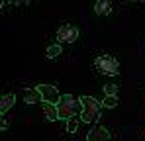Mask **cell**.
<instances>
[{
	"label": "cell",
	"instance_id": "7",
	"mask_svg": "<svg viewBox=\"0 0 145 141\" xmlns=\"http://www.w3.org/2000/svg\"><path fill=\"white\" fill-rule=\"evenodd\" d=\"M94 12L98 16H110L112 14V0H96Z\"/></svg>",
	"mask_w": 145,
	"mask_h": 141
},
{
	"label": "cell",
	"instance_id": "5",
	"mask_svg": "<svg viewBox=\"0 0 145 141\" xmlns=\"http://www.w3.org/2000/svg\"><path fill=\"white\" fill-rule=\"evenodd\" d=\"M37 90H39V94H41L43 102L59 104V100H61V94H59V90H57L55 86H51V84H37Z\"/></svg>",
	"mask_w": 145,
	"mask_h": 141
},
{
	"label": "cell",
	"instance_id": "3",
	"mask_svg": "<svg viewBox=\"0 0 145 141\" xmlns=\"http://www.w3.org/2000/svg\"><path fill=\"white\" fill-rule=\"evenodd\" d=\"M94 67H96L98 72L108 74V76H116L120 72V63L112 55H100V57H96L94 59Z\"/></svg>",
	"mask_w": 145,
	"mask_h": 141
},
{
	"label": "cell",
	"instance_id": "13",
	"mask_svg": "<svg viewBox=\"0 0 145 141\" xmlns=\"http://www.w3.org/2000/svg\"><path fill=\"white\" fill-rule=\"evenodd\" d=\"M76 129H78V119L76 118H69L67 119V131L69 133H74Z\"/></svg>",
	"mask_w": 145,
	"mask_h": 141
},
{
	"label": "cell",
	"instance_id": "9",
	"mask_svg": "<svg viewBox=\"0 0 145 141\" xmlns=\"http://www.w3.org/2000/svg\"><path fill=\"white\" fill-rule=\"evenodd\" d=\"M43 114H45V118H47L49 121L59 119V108H57V104L45 102V104H43Z\"/></svg>",
	"mask_w": 145,
	"mask_h": 141
},
{
	"label": "cell",
	"instance_id": "8",
	"mask_svg": "<svg viewBox=\"0 0 145 141\" xmlns=\"http://www.w3.org/2000/svg\"><path fill=\"white\" fill-rule=\"evenodd\" d=\"M14 102H16V96H14V94H2V96H0V116L6 114V112L14 106Z\"/></svg>",
	"mask_w": 145,
	"mask_h": 141
},
{
	"label": "cell",
	"instance_id": "15",
	"mask_svg": "<svg viewBox=\"0 0 145 141\" xmlns=\"http://www.w3.org/2000/svg\"><path fill=\"white\" fill-rule=\"evenodd\" d=\"M4 127H6V121H4V119H2V116H0V129H4Z\"/></svg>",
	"mask_w": 145,
	"mask_h": 141
},
{
	"label": "cell",
	"instance_id": "16",
	"mask_svg": "<svg viewBox=\"0 0 145 141\" xmlns=\"http://www.w3.org/2000/svg\"><path fill=\"white\" fill-rule=\"evenodd\" d=\"M10 4H24V0H10Z\"/></svg>",
	"mask_w": 145,
	"mask_h": 141
},
{
	"label": "cell",
	"instance_id": "18",
	"mask_svg": "<svg viewBox=\"0 0 145 141\" xmlns=\"http://www.w3.org/2000/svg\"><path fill=\"white\" fill-rule=\"evenodd\" d=\"M133 2H143V0H133Z\"/></svg>",
	"mask_w": 145,
	"mask_h": 141
},
{
	"label": "cell",
	"instance_id": "6",
	"mask_svg": "<svg viewBox=\"0 0 145 141\" xmlns=\"http://www.w3.org/2000/svg\"><path fill=\"white\" fill-rule=\"evenodd\" d=\"M108 139H110V131L104 125H98V123L88 131V135H86V141H108Z\"/></svg>",
	"mask_w": 145,
	"mask_h": 141
},
{
	"label": "cell",
	"instance_id": "17",
	"mask_svg": "<svg viewBox=\"0 0 145 141\" xmlns=\"http://www.w3.org/2000/svg\"><path fill=\"white\" fill-rule=\"evenodd\" d=\"M2 4H4V0H0V8H2Z\"/></svg>",
	"mask_w": 145,
	"mask_h": 141
},
{
	"label": "cell",
	"instance_id": "11",
	"mask_svg": "<svg viewBox=\"0 0 145 141\" xmlns=\"http://www.w3.org/2000/svg\"><path fill=\"white\" fill-rule=\"evenodd\" d=\"M102 106H104V108H116V106H118V96H104Z\"/></svg>",
	"mask_w": 145,
	"mask_h": 141
},
{
	"label": "cell",
	"instance_id": "4",
	"mask_svg": "<svg viewBox=\"0 0 145 141\" xmlns=\"http://www.w3.org/2000/svg\"><path fill=\"white\" fill-rule=\"evenodd\" d=\"M78 39V27L72 24H63L57 29V41L59 43H74Z\"/></svg>",
	"mask_w": 145,
	"mask_h": 141
},
{
	"label": "cell",
	"instance_id": "12",
	"mask_svg": "<svg viewBox=\"0 0 145 141\" xmlns=\"http://www.w3.org/2000/svg\"><path fill=\"white\" fill-rule=\"evenodd\" d=\"M61 55V43H55V45L47 47V57L49 59H55V57H59Z\"/></svg>",
	"mask_w": 145,
	"mask_h": 141
},
{
	"label": "cell",
	"instance_id": "10",
	"mask_svg": "<svg viewBox=\"0 0 145 141\" xmlns=\"http://www.w3.org/2000/svg\"><path fill=\"white\" fill-rule=\"evenodd\" d=\"M24 98H25L27 104H37V102L41 100V94H39L37 88H29V90H25V92H24Z\"/></svg>",
	"mask_w": 145,
	"mask_h": 141
},
{
	"label": "cell",
	"instance_id": "2",
	"mask_svg": "<svg viewBox=\"0 0 145 141\" xmlns=\"http://www.w3.org/2000/svg\"><path fill=\"white\" fill-rule=\"evenodd\" d=\"M80 104H82V114H80V119L90 123V121H98L100 119V112H102V106L96 98L92 96H82L80 98Z\"/></svg>",
	"mask_w": 145,
	"mask_h": 141
},
{
	"label": "cell",
	"instance_id": "14",
	"mask_svg": "<svg viewBox=\"0 0 145 141\" xmlns=\"http://www.w3.org/2000/svg\"><path fill=\"white\" fill-rule=\"evenodd\" d=\"M102 90H104V96H116V92H118V84H106Z\"/></svg>",
	"mask_w": 145,
	"mask_h": 141
},
{
	"label": "cell",
	"instance_id": "1",
	"mask_svg": "<svg viewBox=\"0 0 145 141\" xmlns=\"http://www.w3.org/2000/svg\"><path fill=\"white\" fill-rule=\"evenodd\" d=\"M57 108H59V119H69V118H74L76 114H82V104L72 94H63Z\"/></svg>",
	"mask_w": 145,
	"mask_h": 141
}]
</instances>
